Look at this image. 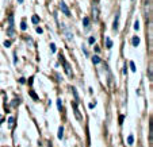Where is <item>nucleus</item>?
<instances>
[{"label": "nucleus", "instance_id": "f257e3e1", "mask_svg": "<svg viewBox=\"0 0 153 147\" xmlns=\"http://www.w3.org/2000/svg\"><path fill=\"white\" fill-rule=\"evenodd\" d=\"M60 8H61V11L64 12V14L67 15V16H71V11H69V8H68V6L64 1H61L60 3Z\"/></svg>", "mask_w": 153, "mask_h": 147}, {"label": "nucleus", "instance_id": "f03ea898", "mask_svg": "<svg viewBox=\"0 0 153 147\" xmlns=\"http://www.w3.org/2000/svg\"><path fill=\"white\" fill-rule=\"evenodd\" d=\"M73 108H75V115H76V118H77L79 120H81V116H80V113H79V110H77V105H76V103H73Z\"/></svg>", "mask_w": 153, "mask_h": 147}, {"label": "nucleus", "instance_id": "7ed1b4c3", "mask_svg": "<svg viewBox=\"0 0 153 147\" xmlns=\"http://www.w3.org/2000/svg\"><path fill=\"white\" fill-rule=\"evenodd\" d=\"M118 18H119V14H117V16H115V20H114V26H113V29L115 30H118Z\"/></svg>", "mask_w": 153, "mask_h": 147}, {"label": "nucleus", "instance_id": "20e7f679", "mask_svg": "<svg viewBox=\"0 0 153 147\" xmlns=\"http://www.w3.org/2000/svg\"><path fill=\"white\" fill-rule=\"evenodd\" d=\"M131 42H133V46H136V47H137V46L140 45V38H138V37H134Z\"/></svg>", "mask_w": 153, "mask_h": 147}, {"label": "nucleus", "instance_id": "39448f33", "mask_svg": "<svg viewBox=\"0 0 153 147\" xmlns=\"http://www.w3.org/2000/svg\"><path fill=\"white\" fill-rule=\"evenodd\" d=\"M57 136H58V139H62V136H64V128H62V127L58 128V134H57Z\"/></svg>", "mask_w": 153, "mask_h": 147}, {"label": "nucleus", "instance_id": "423d86ee", "mask_svg": "<svg viewBox=\"0 0 153 147\" xmlns=\"http://www.w3.org/2000/svg\"><path fill=\"white\" fill-rule=\"evenodd\" d=\"M92 62H94V64H99V62H100V58H99L98 55H94V57H92Z\"/></svg>", "mask_w": 153, "mask_h": 147}, {"label": "nucleus", "instance_id": "0eeeda50", "mask_svg": "<svg viewBox=\"0 0 153 147\" xmlns=\"http://www.w3.org/2000/svg\"><path fill=\"white\" fill-rule=\"evenodd\" d=\"M31 22H33V23H34V24H37L38 22H39V18H38L37 15H34V16L31 18Z\"/></svg>", "mask_w": 153, "mask_h": 147}, {"label": "nucleus", "instance_id": "6e6552de", "mask_svg": "<svg viewBox=\"0 0 153 147\" xmlns=\"http://www.w3.org/2000/svg\"><path fill=\"white\" fill-rule=\"evenodd\" d=\"M83 23H84V27H88V26H90V19H88V18H84Z\"/></svg>", "mask_w": 153, "mask_h": 147}, {"label": "nucleus", "instance_id": "1a4fd4ad", "mask_svg": "<svg viewBox=\"0 0 153 147\" xmlns=\"http://www.w3.org/2000/svg\"><path fill=\"white\" fill-rule=\"evenodd\" d=\"M133 142H134V136L133 135H129V138H127V143L133 144Z\"/></svg>", "mask_w": 153, "mask_h": 147}, {"label": "nucleus", "instance_id": "9d476101", "mask_svg": "<svg viewBox=\"0 0 153 147\" xmlns=\"http://www.w3.org/2000/svg\"><path fill=\"white\" fill-rule=\"evenodd\" d=\"M106 43H107V47L110 49L111 45H113V43H111V40H110V38H106Z\"/></svg>", "mask_w": 153, "mask_h": 147}, {"label": "nucleus", "instance_id": "9b49d317", "mask_svg": "<svg viewBox=\"0 0 153 147\" xmlns=\"http://www.w3.org/2000/svg\"><path fill=\"white\" fill-rule=\"evenodd\" d=\"M92 11H94V14H95V20H96L98 19V8H96V6L92 8Z\"/></svg>", "mask_w": 153, "mask_h": 147}, {"label": "nucleus", "instance_id": "f8f14e48", "mask_svg": "<svg viewBox=\"0 0 153 147\" xmlns=\"http://www.w3.org/2000/svg\"><path fill=\"white\" fill-rule=\"evenodd\" d=\"M57 105H58V110L61 111V108H62V103H61V98H58V100H57Z\"/></svg>", "mask_w": 153, "mask_h": 147}, {"label": "nucleus", "instance_id": "ddd939ff", "mask_svg": "<svg viewBox=\"0 0 153 147\" xmlns=\"http://www.w3.org/2000/svg\"><path fill=\"white\" fill-rule=\"evenodd\" d=\"M130 68H131V70H133V72H136V65H134V62H133V61L130 62Z\"/></svg>", "mask_w": 153, "mask_h": 147}, {"label": "nucleus", "instance_id": "4468645a", "mask_svg": "<svg viewBox=\"0 0 153 147\" xmlns=\"http://www.w3.org/2000/svg\"><path fill=\"white\" fill-rule=\"evenodd\" d=\"M8 123H10V127H12V126H14V118H10Z\"/></svg>", "mask_w": 153, "mask_h": 147}, {"label": "nucleus", "instance_id": "2eb2a0df", "mask_svg": "<svg viewBox=\"0 0 153 147\" xmlns=\"http://www.w3.org/2000/svg\"><path fill=\"white\" fill-rule=\"evenodd\" d=\"M88 42H90L91 45H92V43H95V38H94V37H91L90 39H88Z\"/></svg>", "mask_w": 153, "mask_h": 147}, {"label": "nucleus", "instance_id": "dca6fc26", "mask_svg": "<svg viewBox=\"0 0 153 147\" xmlns=\"http://www.w3.org/2000/svg\"><path fill=\"white\" fill-rule=\"evenodd\" d=\"M134 30H140V23H138V22H136V23H134Z\"/></svg>", "mask_w": 153, "mask_h": 147}, {"label": "nucleus", "instance_id": "f3484780", "mask_svg": "<svg viewBox=\"0 0 153 147\" xmlns=\"http://www.w3.org/2000/svg\"><path fill=\"white\" fill-rule=\"evenodd\" d=\"M50 49H52V51H53V53H56V45H54V43H52V45H50Z\"/></svg>", "mask_w": 153, "mask_h": 147}, {"label": "nucleus", "instance_id": "a211bd4d", "mask_svg": "<svg viewBox=\"0 0 153 147\" xmlns=\"http://www.w3.org/2000/svg\"><path fill=\"white\" fill-rule=\"evenodd\" d=\"M4 46L10 47V46H11V42H10V40H6V42H4Z\"/></svg>", "mask_w": 153, "mask_h": 147}, {"label": "nucleus", "instance_id": "6ab92c4d", "mask_svg": "<svg viewBox=\"0 0 153 147\" xmlns=\"http://www.w3.org/2000/svg\"><path fill=\"white\" fill-rule=\"evenodd\" d=\"M20 29H22V30H26L27 29V26H26V23H25V22H22V26H20Z\"/></svg>", "mask_w": 153, "mask_h": 147}, {"label": "nucleus", "instance_id": "aec40b11", "mask_svg": "<svg viewBox=\"0 0 153 147\" xmlns=\"http://www.w3.org/2000/svg\"><path fill=\"white\" fill-rule=\"evenodd\" d=\"M30 95L33 96V97H34V100H38V97H37V95H35L34 92H30Z\"/></svg>", "mask_w": 153, "mask_h": 147}, {"label": "nucleus", "instance_id": "412c9836", "mask_svg": "<svg viewBox=\"0 0 153 147\" xmlns=\"http://www.w3.org/2000/svg\"><path fill=\"white\" fill-rule=\"evenodd\" d=\"M42 31H43V30L41 29V27H37V32H38V34H42Z\"/></svg>", "mask_w": 153, "mask_h": 147}, {"label": "nucleus", "instance_id": "4be33fe9", "mask_svg": "<svg viewBox=\"0 0 153 147\" xmlns=\"http://www.w3.org/2000/svg\"><path fill=\"white\" fill-rule=\"evenodd\" d=\"M81 49H83V51H84V54H85V55H88V51H87V49H85V47H81Z\"/></svg>", "mask_w": 153, "mask_h": 147}, {"label": "nucleus", "instance_id": "5701e85b", "mask_svg": "<svg viewBox=\"0 0 153 147\" xmlns=\"http://www.w3.org/2000/svg\"><path fill=\"white\" fill-rule=\"evenodd\" d=\"M18 3H23V0H18Z\"/></svg>", "mask_w": 153, "mask_h": 147}]
</instances>
